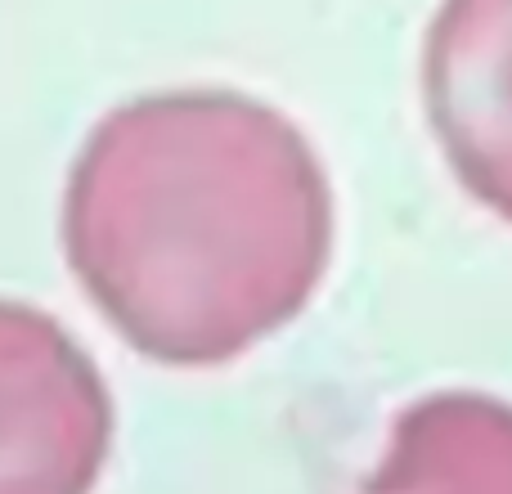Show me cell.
<instances>
[{"mask_svg": "<svg viewBox=\"0 0 512 494\" xmlns=\"http://www.w3.org/2000/svg\"><path fill=\"white\" fill-rule=\"evenodd\" d=\"M355 494H512V405L481 391L418 400Z\"/></svg>", "mask_w": 512, "mask_h": 494, "instance_id": "cell-4", "label": "cell"}, {"mask_svg": "<svg viewBox=\"0 0 512 494\" xmlns=\"http://www.w3.org/2000/svg\"><path fill=\"white\" fill-rule=\"evenodd\" d=\"M108 445L104 382L41 310L0 301V494H86Z\"/></svg>", "mask_w": 512, "mask_h": 494, "instance_id": "cell-2", "label": "cell"}, {"mask_svg": "<svg viewBox=\"0 0 512 494\" xmlns=\"http://www.w3.org/2000/svg\"><path fill=\"white\" fill-rule=\"evenodd\" d=\"M63 243L104 319L162 364H221L283 328L333 252L306 135L239 90H162L90 131Z\"/></svg>", "mask_w": 512, "mask_h": 494, "instance_id": "cell-1", "label": "cell"}, {"mask_svg": "<svg viewBox=\"0 0 512 494\" xmlns=\"http://www.w3.org/2000/svg\"><path fill=\"white\" fill-rule=\"evenodd\" d=\"M423 113L454 180L512 225V0H441L423 41Z\"/></svg>", "mask_w": 512, "mask_h": 494, "instance_id": "cell-3", "label": "cell"}]
</instances>
